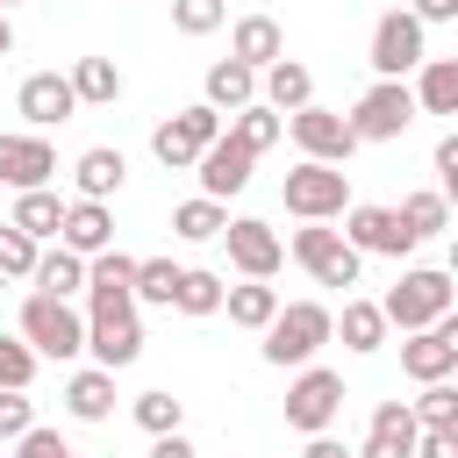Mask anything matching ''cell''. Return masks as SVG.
Segmentation results:
<instances>
[{
    "label": "cell",
    "instance_id": "obj_1",
    "mask_svg": "<svg viewBox=\"0 0 458 458\" xmlns=\"http://www.w3.org/2000/svg\"><path fill=\"white\" fill-rule=\"evenodd\" d=\"M329 336H336V315L322 301H293L265 322V365H308Z\"/></svg>",
    "mask_w": 458,
    "mask_h": 458
},
{
    "label": "cell",
    "instance_id": "obj_2",
    "mask_svg": "<svg viewBox=\"0 0 458 458\" xmlns=\"http://www.w3.org/2000/svg\"><path fill=\"white\" fill-rule=\"evenodd\" d=\"M279 200H286V215H301V222H329V215H344V208H351V179H344L336 165L308 157V165H293V172H286Z\"/></svg>",
    "mask_w": 458,
    "mask_h": 458
},
{
    "label": "cell",
    "instance_id": "obj_3",
    "mask_svg": "<svg viewBox=\"0 0 458 458\" xmlns=\"http://www.w3.org/2000/svg\"><path fill=\"white\" fill-rule=\"evenodd\" d=\"M21 344L43 351V358H72V351H86V322L57 293H29L21 301Z\"/></svg>",
    "mask_w": 458,
    "mask_h": 458
},
{
    "label": "cell",
    "instance_id": "obj_4",
    "mask_svg": "<svg viewBox=\"0 0 458 458\" xmlns=\"http://www.w3.org/2000/svg\"><path fill=\"white\" fill-rule=\"evenodd\" d=\"M222 136V107H179L172 122H157V136H150V150H157V165H172V172H186V165H200V150Z\"/></svg>",
    "mask_w": 458,
    "mask_h": 458
},
{
    "label": "cell",
    "instance_id": "obj_5",
    "mask_svg": "<svg viewBox=\"0 0 458 458\" xmlns=\"http://www.w3.org/2000/svg\"><path fill=\"white\" fill-rule=\"evenodd\" d=\"M379 308L394 329H429L437 315H451V272H401Z\"/></svg>",
    "mask_w": 458,
    "mask_h": 458
},
{
    "label": "cell",
    "instance_id": "obj_6",
    "mask_svg": "<svg viewBox=\"0 0 458 458\" xmlns=\"http://www.w3.org/2000/svg\"><path fill=\"white\" fill-rule=\"evenodd\" d=\"M293 258H301V272L315 279V286H358V243L344 236V229H301L293 236Z\"/></svg>",
    "mask_w": 458,
    "mask_h": 458
},
{
    "label": "cell",
    "instance_id": "obj_7",
    "mask_svg": "<svg viewBox=\"0 0 458 458\" xmlns=\"http://www.w3.org/2000/svg\"><path fill=\"white\" fill-rule=\"evenodd\" d=\"M415 122V93L401 86V79H379L358 107H351V129H358V143H394L401 129Z\"/></svg>",
    "mask_w": 458,
    "mask_h": 458
},
{
    "label": "cell",
    "instance_id": "obj_8",
    "mask_svg": "<svg viewBox=\"0 0 458 458\" xmlns=\"http://www.w3.org/2000/svg\"><path fill=\"white\" fill-rule=\"evenodd\" d=\"M286 129H293V143L308 150V157H322V165H344L351 150H358V129H351V114H329V107H293L286 114Z\"/></svg>",
    "mask_w": 458,
    "mask_h": 458
},
{
    "label": "cell",
    "instance_id": "obj_9",
    "mask_svg": "<svg viewBox=\"0 0 458 458\" xmlns=\"http://www.w3.org/2000/svg\"><path fill=\"white\" fill-rule=\"evenodd\" d=\"M336 408H344V372H329V365H308L293 379V394H286V422L308 429V437H322Z\"/></svg>",
    "mask_w": 458,
    "mask_h": 458
},
{
    "label": "cell",
    "instance_id": "obj_10",
    "mask_svg": "<svg viewBox=\"0 0 458 458\" xmlns=\"http://www.w3.org/2000/svg\"><path fill=\"white\" fill-rule=\"evenodd\" d=\"M250 157H258V150H250L236 129H229V136H215V143L200 150V165H193V172H200V193H208V200L243 193V186H250Z\"/></svg>",
    "mask_w": 458,
    "mask_h": 458
},
{
    "label": "cell",
    "instance_id": "obj_11",
    "mask_svg": "<svg viewBox=\"0 0 458 458\" xmlns=\"http://www.w3.org/2000/svg\"><path fill=\"white\" fill-rule=\"evenodd\" d=\"M422 64V21L415 14H379V29H372V72L379 79H401V72H415Z\"/></svg>",
    "mask_w": 458,
    "mask_h": 458
},
{
    "label": "cell",
    "instance_id": "obj_12",
    "mask_svg": "<svg viewBox=\"0 0 458 458\" xmlns=\"http://www.w3.org/2000/svg\"><path fill=\"white\" fill-rule=\"evenodd\" d=\"M344 236H351L358 250H386V258H408V250L422 243L394 208H351V229H344Z\"/></svg>",
    "mask_w": 458,
    "mask_h": 458
},
{
    "label": "cell",
    "instance_id": "obj_13",
    "mask_svg": "<svg viewBox=\"0 0 458 458\" xmlns=\"http://www.w3.org/2000/svg\"><path fill=\"white\" fill-rule=\"evenodd\" d=\"M222 236H229V258H236V265H243L250 279H272V272H279V258H286V243L272 236V222H258V215L229 222Z\"/></svg>",
    "mask_w": 458,
    "mask_h": 458
},
{
    "label": "cell",
    "instance_id": "obj_14",
    "mask_svg": "<svg viewBox=\"0 0 458 458\" xmlns=\"http://www.w3.org/2000/svg\"><path fill=\"white\" fill-rule=\"evenodd\" d=\"M415 437H422L415 408H408V401H379V408H372V437H365L358 458H415Z\"/></svg>",
    "mask_w": 458,
    "mask_h": 458
},
{
    "label": "cell",
    "instance_id": "obj_15",
    "mask_svg": "<svg viewBox=\"0 0 458 458\" xmlns=\"http://www.w3.org/2000/svg\"><path fill=\"white\" fill-rule=\"evenodd\" d=\"M50 172H57V150H50L43 136H0V179H7L14 193L43 186Z\"/></svg>",
    "mask_w": 458,
    "mask_h": 458
},
{
    "label": "cell",
    "instance_id": "obj_16",
    "mask_svg": "<svg viewBox=\"0 0 458 458\" xmlns=\"http://www.w3.org/2000/svg\"><path fill=\"white\" fill-rule=\"evenodd\" d=\"M14 107H21L36 129H50V122H64V114L79 107V93H72V79H57V72H29L21 93H14Z\"/></svg>",
    "mask_w": 458,
    "mask_h": 458
},
{
    "label": "cell",
    "instance_id": "obj_17",
    "mask_svg": "<svg viewBox=\"0 0 458 458\" xmlns=\"http://www.w3.org/2000/svg\"><path fill=\"white\" fill-rule=\"evenodd\" d=\"M57 236H64V250L100 258V250L114 243V222H107V208H100V200H72V208H64V222H57Z\"/></svg>",
    "mask_w": 458,
    "mask_h": 458
},
{
    "label": "cell",
    "instance_id": "obj_18",
    "mask_svg": "<svg viewBox=\"0 0 458 458\" xmlns=\"http://www.w3.org/2000/svg\"><path fill=\"white\" fill-rule=\"evenodd\" d=\"M229 50L258 72V64H279V57H286V36H279V21H272V14H243V21H236V36H229Z\"/></svg>",
    "mask_w": 458,
    "mask_h": 458
},
{
    "label": "cell",
    "instance_id": "obj_19",
    "mask_svg": "<svg viewBox=\"0 0 458 458\" xmlns=\"http://www.w3.org/2000/svg\"><path fill=\"white\" fill-rule=\"evenodd\" d=\"M451 365H458V358H451V344H444L437 329H408V344H401V372H408V379L429 386V379H444Z\"/></svg>",
    "mask_w": 458,
    "mask_h": 458
},
{
    "label": "cell",
    "instance_id": "obj_20",
    "mask_svg": "<svg viewBox=\"0 0 458 458\" xmlns=\"http://www.w3.org/2000/svg\"><path fill=\"white\" fill-rule=\"evenodd\" d=\"M250 100H258V72L243 57L208 64V107H250Z\"/></svg>",
    "mask_w": 458,
    "mask_h": 458
},
{
    "label": "cell",
    "instance_id": "obj_21",
    "mask_svg": "<svg viewBox=\"0 0 458 458\" xmlns=\"http://www.w3.org/2000/svg\"><path fill=\"white\" fill-rule=\"evenodd\" d=\"M265 100H272L279 114H293V107H308V100H315V79H308V64H293V57H279V64H265Z\"/></svg>",
    "mask_w": 458,
    "mask_h": 458
},
{
    "label": "cell",
    "instance_id": "obj_22",
    "mask_svg": "<svg viewBox=\"0 0 458 458\" xmlns=\"http://www.w3.org/2000/svg\"><path fill=\"white\" fill-rule=\"evenodd\" d=\"M72 172H79V200H107V193H122V179H129L122 150H86Z\"/></svg>",
    "mask_w": 458,
    "mask_h": 458
},
{
    "label": "cell",
    "instance_id": "obj_23",
    "mask_svg": "<svg viewBox=\"0 0 458 458\" xmlns=\"http://www.w3.org/2000/svg\"><path fill=\"white\" fill-rule=\"evenodd\" d=\"M336 336H344L351 351H379V344H386V308H379V301H344Z\"/></svg>",
    "mask_w": 458,
    "mask_h": 458
},
{
    "label": "cell",
    "instance_id": "obj_24",
    "mask_svg": "<svg viewBox=\"0 0 458 458\" xmlns=\"http://www.w3.org/2000/svg\"><path fill=\"white\" fill-rule=\"evenodd\" d=\"M415 107H429V114H458V57H422Z\"/></svg>",
    "mask_w": 458,
    "mask_h": 458
},
{
    "label": "cell",
    "instance_id": "obj_25",
    "mask_svg": "<svg viewBox=\"0 0 458 458\" xmlns=\"http://www.w3.org/2000/svg\"><path fill=\"white\" fill-rule=\"evenodd\" d=\"M222 308H229V322H236V329H265V322L279 315V293H272L265 279H250V286H229V293H222Z\"/></svg>",
    "mask_w": 458,
    "mask_h": 458
},
{
    "label": "cell",
    "instance_id": "obj_26",
    "mask_svg": "<svg viewBox=\"0 0 458 458\" xmlns=\"http://www.w3.org/2000/svg\"><path fill=\"white\" fill-rule=\"evenodd\" d=\"M64 401H72V415H79V422H100V415L114 408V372H107V365L79 372V379L64 386Z\"/></svg>",
    "mask_w": 458,
    "mask_h": 458
},
{
    "label": "cell",
    "instance_id": "obj_27",
    "mask_svg": "<svg viewBox=\"0 0 458 458\" xmlns=\"http://www.w3.org/2000/svg\"><path fill=\"white\" fill-rule=\"evenodd\" d=\"M72 93H79V100H93V107H107V100L122 93L114 57H79V64H72Z\"/></svg>",
    "mask_w": 458,
    "mask_h": 458
},
{
    "label": "cell",
    "instance_id": "obj_28",
    "mask_svg": "<svg viewBox=\"0 0 458 458\" xmlns=\"http://www.w3.org/2000/svg\"><path fill=\"white\" fill-rule=\"evenodd\" d=\"M57 222H64V200H57L50 186H29V193L14 200V229H29V236H57Z\"/></svg>",
    "mask_w": 458,
    "mask_h": 458
},
{
    "label": "cell",
    "instance_id": "obj_29",
    "mask_svg": "<svg viewBox=\"0 0 458 458\" xmlns=\"http://www.w3.org/2000/svg\"><path fill=\"white\" fill-rule=\"evenodd\" d=\"M172 229H179L186 243H208V236H222V229H229V215H222V200H208V193H200V200H179V208H172Z\"/></svg>",
    "mask_w": 458,
    "mask_h": 458
},
{
    "label": "cell",
    "instance_id": "obj_30",
    "mask_svg": "<svg viewBox=\"0 0 458 458\" xmlns=\"http://www.w3.org/2000/svg\"><path fill=\"white\" fill-rule=\"evenodd\" d=\"M36 286H43V293H57V301H64V293H72V286H86V258H79V250H64V243H57V250H50V258H36Z\"/></svg>",
    "mask_w": 458,
    "mask_h": 458
},
{
    "label": "cell",
    "instance_id": "obj_31",
    "mask_svg": "<svg viewBox=\"0 0 458 458\" xmlns=\"http://www.w3.org/2000/svg\"><path fill=\"white\" fill-rule=\"evenodd\" d=\"M36 236L29 229H14V222H0V279H36Z\"/></svg>",
    "mask_w": 458,
    "mask_h": 458
},
{
    "label": "cell",
    "instance_id": "obj_32",
    "mask_svg": "<svg viewBox=\"0 0 458 458\" xmlns=\"http://www.w3.org/2000/svg\"><path fill=\"white\" fill-rule=\"evenodd\" d=\"M279 129H286V114H279L272 100H265V107H258V100H250V107H236V136H243L250 150H272V143H279Z\"/></svg>",
    "mask_w": 458,
    "mask_h": 458
},
{
    "label": "cell",
    "instance_id": "obj_33",
    "mask_svg": "<svg viewBox=\"0 0 458 458\" xmlns=\"http://www.w3.org/2000/svg\"><path fill=\"white\" fill-rule=\"evenodd\" d=\"M222 293H229V286H222L215 272H179L172 308H186V315H215V308H222Z\"/></svg>",
    "mask_w": 458,
    "mask_h": 458
},
{
    "label": "cell",
    "instance_id": "obj_34",
    "mask_svg": "<svg viewBox=\"0 0 458 458\" xmlns=\"http://www.w3.org/2000/svg\"><path fill=\"white\" fill-rule=\"evenodd\" d=\"M172 293H179V265L172 258H136V301H165L172 308Z\"/></svg>",
    "mask_w": 458,
    "mask_h": 458
},
{
    "label": "cell",
    "instance_id": "obj_35",
    "mask_svg": "<svg viewBox=\"0 0 458 458\" xmlns=\"http://www.w3.org/2000/svg\"><path fill=\"white\" fill-rule=\"evenodd\" d=\"M394 215H401L415 236H429V229H444V222H451V200H444V193H408Z\"/></svg>",
    "mask_w": 458,
    "mask_h": 458
},
{
    "label": "cell",
    "instance_id": "obj_36",
    "mask_svg": "<svg viewBox=\"0 0 458 458\" xmlns=\"http://www.w3.org/2000/svg\"><path fill=\"white\" fill-rule=\"evenodd\" d=\"M136 422H143L150 437H165V429H179V401H172L165 386H150V394H136Z\"/></svg>",
    "mask_w": 458,
    "mask_h": 458
},
{
    "label": "cell",
    "instance_id": "obj_37",
    "mask_svg": "<svg viewBox=\"0 0 458 458\" xmlns=\"http://www.w3.org/2000/svg\"><path fill=\"white\" fill-rule=\"evenodd\" d=\"M415 422H422V429H437V422H458V386L429 379V386H422V401H415Z\"/></svg>",
    "mask_w": 458,
    "mask_h": 458
},
{
    "label": "cell",
    "instance_id": "obj_38",
    "mask_svg": "<svg viewBox=\"0 0 458 458\" xmlns=\"http://www.w3.org/2000/svg\"><path fill=\"white\" fill-rule=\"evenodd\" d=\"M222 0H172V21H179V36H208V29H222Z\"/></svg>",
    "mask_w": 458,
    "mask_h": 458
},
{
    "label": "cell",
    "instance_id": "obj_39",
    "mask_svg": "<svg viewBox=\"0 0 458 458\" xmlns=\"http://www.w3.org/2000/svg\"><path fill=\"white\" fill-rule=\"evenodd\" d=\"M29 379H36V351L0 336V386H29Z\"/></svg>",
    "mask_w": 458,
    "mask_h": 458
},
{
    "label": "cell",
    "instance_id": "obj_40",
    "mask_svg": "<svg viewBox=\"0 0 458 458\" xmlns=\"http://www.w3.org/2000/svg\"><path fill=\"white\" fill-rule=\"evenodd\" d=\"M36 429V408L21 401V386H0V437H29Z\"/></svg>",
    "mask_w": 458,
    "mask_h": 458
},
{
    "label": "cell",
    "instance_id": "obj_41",
    "mask_svg": "<svg viewBox=\"0 0 458 458\" xmlns=\"http://www.w3.org/2000/svg\"><path fill=\"white\" fill-rule=\"evenodd\" d=\"M14 458H79L57 429H29V437H14Z\"/></svg>",
    "mask_w": 458,
    "mask_h": 458
},
{
    "label": "cell",
    "instance_id": "obj_42",
    "mask_svg": "<svg viewBox=\"0 0 458 458\" xmlns=\"http://www.w3.org/2000/svg\"><path fill=\"white\" fill-rule=\"evenodd\" d=\"M415 458H458V422H437L415 437Z\"/></svg>",
    "mask_w": 458,
    "mask_h": 458
},
{
    "label": "cell",
    "instance_id": "obj_43",
    "mask_svg": "<svg viewBox=\"0 0 458 458\" xmlns=\"http://www.w3.org/2000/svg\"><path fill=\"white\" fill-rule=\"evenodd\" d=\"M408 14H415V21H458V0H415Z\"/></svg>",
    "mask_w": 458,
    "mask_h": 458
},
{
    "label": "cell",
    "instance_id": "obj_44",
    "mask_svg": "<svg viewBox=\"0 0 458 458\" xmlns=\"http://www.w3.org/2000/svg\"><path fill=\"white\" fill-rule=\"evenodd\" d=\"M150 458H193V444H186V437H179V429H165V437H157V444H150Z\"/></svg>",
    "mask_w": 458,
    "mask_h": 458
},
{
    "label": "cell",
    "instance_id": "obj_45",
    "mask_svg": "<svg viewBox=\"0 0 458 458\" xmlns=\"http://www.w3.org/2000/svg\"><path fill=\"white\" fill-rule=\"evenodd\" d=\"M437 172H458V129H451V136L437 143Z\"/></svg>",
    "mask_w": 458,
    "mask_h": 458
},
{
    "label": "cell",
    "instance_id": "obj_46",
    "mask_svg": "<svg viewBox=\"0 0 458 458\" xmlns=\"http://www.w3.org/2000/svg\"><path fill=\"white\" fill-rule=\"evenodd\" d=\"M429 329H437V336H444V344H451V358H458V315H437V322H429Z\"/></svg>",
    "mask_w": 458,
    "mask_h": 458
},
{
    "label": "cell",
    "instance_id": "obj_47",
    "mask_svg": "<svg viewBox=\"0 0 458 458\" xmlns=\"http://www.w3.org/2000/svg\"><path fill=\"white\" fill-rule=\"evenodd\" d=\"M308 458H351V451H344L336 437H315V444H308Z\"/></svg>",
    "mask_w": 458,
    "mask_h": 458
},
{
    "label": "cell",
    "instance_id": "obj_48",
    "mask_svg": "<svg viewBox=\"0 0 458 458\" xmlns=\"http://www.w3.org/2000/svg\"><path fill=\"white\" fill-rule=\"evenodd\" d=\"M14 50V29H7V7H0V57Z\"/></svg>",
    "mask_w": 458,
    "mask_h": 458
},
{
    "label": "cell",
    "instance_id": "obj_49",
    "mask_svg": "<svg viewBox=\"0 0 458 458\" xmlns=\"http://www.w3.org/2000/svg\"><path fill=\"white\" fill-rule=\"evenodd\" d=\"M444 200H451V208H458V172H444Z\"/></svg>",
    "mask_w": 458,
    "mask_h": 458
},
{
    "label": "cell",
    "instance_id": "obj_50",
    "mask_svg": "<svg viewBox=\"0 0 458 458\" xmlns=\"http://www.w3.org/2000/svg\"><path fill=\"white\" fill-rule=\"evenodd\" d=\"M451 279H458V243H451Z\"/></svg>",
    "mask_w": 458,
    "mask_h": 458
},
{
    "label": "cell",
    "instance_id": "obj_51",
    "mask_svg": "<svg viewBox=\"0 0 458 458\" xmlns=\"http://www.w3.org/2000/svg\"><path fill=\"white\" fill-rule=\"evenodd\" d=\"M0 7H14V0H0Z\"/></svg>",
    "mask_w": 458,
    "mask_h": 458
}]
</instances>
